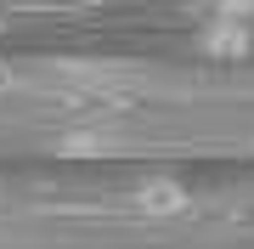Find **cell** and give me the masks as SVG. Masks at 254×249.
<instances>
[{
	"mask_svg": "<svg viewBox=\"0 0 254 249\" xmlns=\"http://www.w3.org/2000/svg\"><path fill=\"white\" fill-rule=\"evenodd\" d=\"M130 204H136V215H147V221H181L192 210V187L181 175H147L136 193H130Z\"/></svg>",
	"mask_w": 254,
	"mask_h": 249,
	"instance_id": "6da1fadb",
	"label": "cell"
}]
</instances>
